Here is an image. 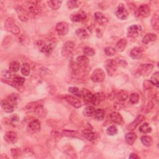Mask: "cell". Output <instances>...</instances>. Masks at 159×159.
Here are the masks:
<instances>
[{"instance_id":"27","label":"cell","mask_w":159,"mask_h":159,"mask_svg":"<svg viewBox=\"0 0 159 159\" xmlns=\"http://www.w3.org/2000/svg\"><path fill=\"white\" fill-rule=\"evenodd\" d=\"M127 41L125 39H121L116 44V50L119 52H123L126 47Z\"/></svg>"},{"instance_id":"20","label":"cell","mask_w":159,"mask_h":159,"mask_svg":"<svg viewBox=\"0 0 159 159\" xmlns=\"http://www.w3.org/2000/svg\"><path fill=\"white\" fill-rule=\"evenodd\" d=\"M105 94L103 93H96L93 94L91 103H93L94 105L98 106L105 100Z\"/></svg>"},{"instance_id":"52","label":"cell","mask_w":159,"mask_h":159,"mask_svg":"<svg viewBox=\"0 0 159 159\" xmlns=\"http://www.w3.org/2000/svg\"><path fill=\"white\" fill-rule=\"evenodd\" d=\"M153 86L154 85L152 84V83L149 80H146L144 83V87L146 90H150Z\"/></svg>"},{"instance_id":"1","label":"cell","mask_w":159,"mask_h":159,"mask_svg":"<svg viewBox=\"0 0 159 159\" xmlns=\"http://www.w3.org/2000/svg\"><path fill=\"white\" fill-rule=\"evenodd\" d=\"M18 95L13 93L2 101V108L6 113H12L17 107Z\"/></svg>"},{"instance_id":"33","label":"cell","mask_w":159,"mask_h":159,"mask_svg":"<svg viewBox=\"0 0 159 159\" xmlns=\"http://www.w3.org/2000/svg\"><path fill=\"white\" fill-rule=\"evenodd\" d=\"M76 35L80 39H85L88 37V34L87 31L83 28L78 29L76 31Z\"/></svg>"},{"instance_id":"54","label":"cell","mask_w":159,"mask_h":159,"mask_svg":"<svg viewBox=\"0 0 159 159\" xmlns=\"http://www.w3.org/2000/svg\"><path fill=\"white\" fill-rule=\"evenodd\" d=\"M119 65H121L123 67H126L127 65L126 62L125 61H123V60H120L119 62Z\"/></svg>"},{"instance_id":"25","label":"cell","mask_w":159,"mask_h":159,"mask_svg":"<svg viewBox=\"0 0 159 159\" xmlns=\"http://www.w3.org/2000/svg\"><path fill=\"white\" fill-rule=\"evenodd\" d=\"M33 112L35 114H36V115L40 116V117H44L46 116V109H44L43 105L38 104L37 103L34 109Z\"/></svg>"},{"instance_id":"15","label":"cell","mask_w":159,"mask_h":159,"mask_svg":"<svg viewBox=\"0 0 159 159\" xmlns=\"http://www.w3.org/2000/svg\"><path fill=\"white\" fill-rule=\"evenodd\" d=\"M65 99L70 105L76 108H79L82 106V102L80 100L74 96L71 95H66L65 96Z\"/></svg>"},{"instance_id":"46","label":"cell","mask_w":159,"mask_h":159,"mask_svg":"<svg viewBox=\"0 0 159 159\" xmlns=\"http://www.w3.org/2000/svg\"><path fill=\"white\" fill-rule=\"evenodd\" d=\"M79 5H80L79 2L74 1V0H72V1H68L67 2V6L70 9L76 8L79 6Z\"/></svg>"},{"instance_id":"35","label":"cell","mask_w":159,"mask_h":159,"mask_svg":"<svg viewBox=\"0 0 159 159\" xmlns=\"http://www.w3.org/2000/svg\"><path fill=\"white\" fill-rule=\"evenodd\" d=\"M142 143L146 147H150L153 144L152 139L148 135H144L141 137Z\"/></svg>"},{"instance_id":"45","label":"cell","mask_w":159,"mask_h":159,"mask_svg":"<svg viewBox=\"0 0 159 159\" xmlns=\"http://www.w3.org/2000/svg\"><path fill=\"white\" fill-rule=\"evenodd\" d=\"M83 52L85 54V55H87V56H90V57H92L93 55H95L96 52L95 50L90 47H86L84 48L83 49Z\"/></svg>"},{"instance_id":"41","label":"cell","mask_w":159,"mask_h":159,"mask_svg":"<svg viewBox=\"0 0 159 159\" xmlns=\"http://www.w3.org/2000/svg\"><path fill=\"white\" fill-rule=\"evenodd\" d=\"M84 136L88 141H93L96 139L97 135H96V133L93 132L92 131H90V132H84Z\"/></svg>"},{"instance_id":"18","label":"cell","mask_w":159,"mask_h":159,"mask_svg":"<svg viewBox=\"0 0 159 159\" xmlns=\"http://www.w3.org/2000/svg\"><path fill=\"white\" fill-rule=\"evenodd\" d=\"M94 17L96 21L100 25H106L108 22V19L100 12L95 13Z\"/></svg>"},{"instance_id":"11","label":"cell","mask_w":159,"mask_h":159,"mask_svg":"<svg viewBox=\"0 0 159 159\" xmlns=\"http://www.w3.org/2000/svg\"><path fill=\"white\" fill-rule=\"evenodd\" d=\"M56 31L58 35L64 36L68 32V24L66 22H61L57 24L55 28Z\"/></svg>"},{"instance_id":"51","label":"cell","mask_w":159,"mask_h":159,"mask_svg":"<svg viewBox=\"0 0 159 159\" xmlns=\"http://www.w3.org/2000/svg\"><path fill=\"white\" fill-rule=\"evenodd\" d=\"M2 76L6 79L7 80H9L10 79L12 78V74L8 70H3L2 72Z\"/></svg>"},{"instance_id":"32","label":"cell","mask_w":159,"mask_h":159,"mask_svg":"<svg viewBox=\"0 0 159 159\" xmlns=\"http://www.w3.org/2000/svg\"><path fill=\"white\" fill-rule=\"evenodd\" d=\"M128 97H129V94L128 91L124 90L120 91L117 94V99H118V101L119 102H123L126 101L128 98Z\"/></svg>"},{"instance_id":"26","label":"cell","mask_w":159,"mask_h":159,"mask_svg":"<svg viewBox=\"0 0 159 159\" xmlns=\"http://www.w3.org/2000/svg\"><path fill=\"white\" fill-rule=\"evenodd\" d=\"M25 82V79L21 76H16L13 78L12 85L14 87L17 88L20 87H22Z\"/></svg>"},{"instance_id":"10","label":"cell","mask_w":159,"mask_h":159,"mask_svg":"<svg viewBox=\"0 0 159 159\" xmlns=\"http://www.w3.org/2000/svg\"><path fill=\"white\" fill-rule=\"evenodd\" d=\"M150 13V7L146 4L141 5L139 6L135 11V14L137 16L142 17H147Z\"/></svg>"},{"instance_id":"13","label":"cell","mask_w":159,"mask_h":159,"mask_svg":"<svg viewBox=\"0 0 159 159\" xmlns=\"http://www.w3.org/2000/svg\"><path fill=\"white\" fill-rule=\"evenodd\" d=\"M153 66L152 64H142L139 67L138 72L142 76H148L152 72Z\"/></svg>"},{"instance_id":"2","label":"cell","mask_w":159,"mask_h":159,"mask_svg":"<svg viewBox=\"0 0 159 159\" xmlns=\"http://www.w3.org/2000/svg\"><path fill=\"white\" fill-rule=\"evenodd\" d=\"M36 45L40 51L48 56L52 53L55 47V44L54 43L51 42L47 44L43 41H37Z\"/></svg>"},{"instance_id":"37","label":"cell","mask_w":159,"mask_h":159,"mask_svg":"<svg viewBox=\"0 0 159 159\" xmlns=\"http://www.w3.org/2000/svg\"><path fill=\"white\" fill-rule=\"evenodd\" d=\"M139 131L143 134L150 133L152 131V128L149 125L148 123H146L139 127Z\"/></svg>"},{"instance_id":"3","label":"cell","mask_w":159,"mask_h":159,"mask_svg":"<svg viewBox=\"0 0 159 159\" xmlns=\"http://www.w3.org/2000/svg\"><path fill=\"white\" fill-rule=\"evenodd\" d=\"M5 28L7 31L14 35H17L20 33L19 28L16 24L12 18H8L6 20L5 23Z\"/></svg>"},{"instance_id":"34","label":"cell","mask_w":159,"mask_h":159,"mask_svg":"<svg viewBox=\"0 0 159 159\" xmlns=\"http://www.w3.org/2000/svg\"><path fill=\"white\" fill-rule=\"evenodd\" d=\"M94 117L98 121H102L105 117V111L102 109H97L94 113Z\"/></svg>"},{"instance_id":"31","label":"cell","mask_w":159,"mask_h":159,"mask_svg":"<svg viewBox=\"0 0 159 159\" xmlns=\"http://www.w3.org/2000/svg\"><path fill=\"white\" fill-rule=\"evenodd\" d=\"M62 3V1H57V0H53V1H49L47 2L48 6L54 10H57L61 6Z\"/></svg>"},{"instance_id":"43","label":"cell","mask_w":159,"mask_h":159,"mask_svg":"<svg viewBox=\"0 0 159 159\" xmlns=\"http://www.w3.org/2000/svg\"><path fill=\"white\" fill-rule=\"evenodd\" d=\"M129 99H130V102L131 103L134 104V105L137 104L139 103V96L136 93H131L129 96Z\"/></svg>"},{"instance_id":"14","label":"cell","mask_w":159,"mask_h":159,"mask_svg":"<svg viewBox=\"0 0 159 159\" xmlns=\"http://www.w3.org/2000/svg\"><path fill=\"white\" fill-rule=\"evenodd\" d=\"M5 140L6 142L11 144H16L17 142L18 137L16 132L13 131H8L5 135Z\"/></svg>"},{"instance_id":"19","label":"cell","mask_w":159,"mask_h":159,"mask_svg":"<svg viewBox=\"0 0 159 159\" xmlns=\"http://www.w3.org/2000/svg\"><path fill=\"white\" fill-rule=\"evenodd\" d=\"M76 63L80 67L86 68L89 65V60L87 56L81 55L77 57Z\"/></svg>"},{"instance_id":"17","label":"cell","mask_w":159,"mask_h":159,"mask_svg":"<svg viewBox=\"0 0 159 159\" xmlns=\"http://www.w3.org/2000/svg\"><path fill=\"white\" fill-rule=\"evenodd\" d=\"M86 17H87L86 13L83 11L77 12L76 13H73L71 14L70 16V19L72 20V21L75 23L80 22L83 21V20H84Z\"/></svg>"},{"instance_id":"4","label":"cell","mask_w":159,"mask_h":159,"mask_svg":"<svg viewBox=\"0 0 159 159\" xmlns=\"http://www.w3.org/2000/svg\"><path fill=\"white\" fill-rule=\"evenodd\" d=\"M24 10H26L29 14H38L41 10L39 6L37 4V2H25L23 6H21Z\"/></svg>"},{"instance_id":"6","label":"cell","mask_w":159,"mask_h":159,"mask_svg":"<svg viewBox=\"0 0 159 159\" xmlns=\"http://www.w3.org/2000/svg\"><path fill=\"white\" fill-rule=\"evenodd\" d=\"M114 14L118 19L124 20L128 17L129 12L124 5L123 3H120L116 8L114 11Z\"/></svg>"},{"instance_id":"12","label":"cell","mask_w":159,"mask_h":159,"mask_svg":"<svg viewBox=\"0 0 159 159\" xmlns=\"http://www.w3.org/2000/svg\"><path fill=\"white\" fill-rule=\"evenodd\" d=\"M142 31V27L139 25H132L128 29V36L131 38L137 37Z\"/></svg>"},{"instance_id":"40","label":"cell","mask_w":159,"mask_h":159,"mask_svg":"<svg viewBox=\"0 0 159 159\" xmlns=\"http://www.w3.org/2000/svg\"><path fill=\"white\" fill-rule=\"evenodd\" d=\"M20 68V64L17 61H13L9 64V70L12 72H17Z\"/></svg>"},{"instance_id":"30","label":"cell","mask_w":159,"mask_h":159,"mask_svg":"<svg viewBox=\"0 0 159 159\" xmlns=\"http://www.w3.org/2000/svg\"><path fill=\"white\" fill-rule=\"evenodd\" d=\"M152 26L153 29L155 31H158L159 28V18H158V13H156L152 18L151 20Z\"/></svg>"},{"instance_id":"7","label":"cell","mask_w":159,"mask_h":159,"mask_svg":"<svg viewBox=\"0 0 159 159\" xmlns=\"http://www.w3.org/2000/svg\"><path fill=\"white\" fill-rule=\"evenodd\" d=\"M41 128V122H40L38 119L32 118L30 119V121L28 123L27 129L28 132L31 133H35L37 132L40 131Z\"/></svg>"},{"instance_id":"23","label":"cell","mask_w":159,"mask_h":159,"mask_svg":"<svg viewBox=\"0 0 159 159\" xmlns=\"http://www.w3.org/2000/svg\"><path fill=\"white\" fill-rule=\"evenodd\" d=\"M143 55V50L141 47H134L130 53V56L133 59H140Z\"/></svg>"},{"instance_id":"39","label":"cell","mask_w":159,"mask_h":159,"mask_svg":"<svg viewBox=\"0 0 159 159\" xmlns=\"http://www.w3.org/2000/svg\"><path fill=\"white\" fill-rule=\"evenodd\" d=\"M95 111V109L93 106H88L83 111V114L85 116L90 117L94 115Z\"/></svg>"},{"instance_id":"22","label":"cell","mask_w":159,"mask_h":159,"mask_svg":"<svg viewBox=\"0 0 159 159\" xmlns=\"http://www.w3.org/2000/svg\"><path fill=\"white\" fill-rule=\"evenodd\" d=\"M16 11L18 15L19 18L22 21H27L29 19V13L24 10L21 6L17 8Z\"/></svg>"},{"instance_id":"50","label":"cell","mask_w":159,"mask_h":159,"mask_svg":"<svg viewBox=\"0 0 159 159\" xmlns=\"http://www.w3.org/2000/svg\"><path fill=\"white\" fill-rule=\"evenodd\" d=\"M11 155L14 158H17L21 153V150L19 149H11Z\"/></svg>"},{"instance_id":"49","label":"cell","mask_w":159,"mask_h":159,"mask_svg":"<svg viewBox=\"0 0 159 159\" xmlns=\"http://www.w3.org/2000/svg\"><path fill=\"white\" fill-rule=\"evenodd\" d=\"M18 121H19V117L16 114L11 116L9 117V123H11L12 125H16Z\"/></svg>"},{"instance_id":"9","label":"cell","mask_w":159,"mask_h":159,"mask_svg":"<svg viewBox=\"0 0 159 159\" xmlns=\"http://www.w3.org/2000/svg\"><path fill=\"white\" fill-rule=\"evenodd\" d=\"M75 44L71 41H67L64 44L62 48V55L65 58H68L72 55V52L74 49Z\"/></svg>"},{"instance_id":"8","label":"cell","mask_w":159,"mask_h":159,"mask_svg":"<svg viewBox=\"0 0 159 159\" xmlns=\"http://www.w3.org/2000/svg\"><path fill=\"white\" fill-rule=\"evenodd\" d=\"M105 67L108 74L110 76H113L117 70V63L113 59H108L105 64Z\"/></svg>"},{"instance_id":"53","label":"cell","mask_w":159,"mask_h":159,"mask_svg":"<svg viewBox=\"0 0 159 159\" xmlns=\"http://www.w3.org/2000/svg\"><path fill=\"white\" fill-rule=\"evenodd\" d=\"M129 158H132V159H135V158H139V157L136 154V153H131V155H129Z\"/></svg>"},{"instance_id":"5","label":"cell","mask_w":159,"mask_h":159,"mask_svg":"<svg viewBox=\"0 0 159 159\" xmlns=\"http://www.w3.org/2000/svg\"><path fill=\"white\" fill-rule=\"evenodd\" d=\"M105 77V73L102 68H96L91 74V79L93 82L101 83L104 81Z\"/></svg>"},{"instance_id":"48","label":"cell","mask_w":159,"mask_h":159,"mask_svg":"<svg viewBox=\"0 0 159 159\" xmlns=\"http://www.w3.org/2000/svg\"><path fill=\"white\" fill-rule=\"evenodd\" d=\"M62 134L65 136L67 137H76V135H78V132L76 131H68V130H65L62 132Z\"/></svg>"},{"instance_id":"42","label":"cell","mask_w":159,"mask_h":159,"mask_svg":"<svg viewBox=\"0 0 159 159\" xmlns=\"http://www.w3.org/2000/svg\"><path fill=\"white\" fill-rule=\"evenodd\" d=\"M68 91L70 93H71L72 94L78 96V97H81L82 96V91H80V90L77 88V87H70L68 88Z\"/></svg>"},{"instance_id":"47","label":"cell","mask_w":159,"mask_h":159,"mask_svg":"<svg viewBox=\"0 0 159 159\" xmlns=\"http://www.w3.org/2000/svg\"><path fill=\"white\" fill-rule=\"evenodd\" d=\"M105 52L108 56H113L116 54V50L112 47H107L105 49Z\"/></svg>"},{"instance_id":"29","label":"cell","mask_w":159,"mask_h":159,"mask_svg":"<svg viewBox=\"0 0 159 159\" xmlns=\"http://www.w3.org/2000/svg\"><path fill=\"white\" fill-rule=\"evenodd\" d=\"M125 139L126 142L129 144V145H133L134 144V142H135L136 139H137V135L134 132H131L128 133L126 136H125Z\"/></svg>"},{"instance_id":"36","label":"cell","mask_w":159,"mask_h":159,"mask_svg":"<svg viewBox=\"0 0 159 159\" xmlns=\"http://www.w3.org/2000/svg\"><path fill=\"white\" fill-rule=\"evenodd\" d=\"M21 73L23 75L28 76L30 74V72H31V68H30V65H29V64L24 63L21 65Z\"/></svg>"},{"instance_id":"16","label":"cell","mask_w":159,"mask_h":159,"mask_svg":"<svg viewBox=\"0 0 159 159\" xmlns=\"http://www.w3.org/2000/svg\"><path fill=\"white\" fill-rule=\"evenodd\" d=\"M144 119H145V117L142 115L138 116L134 119V121L133 122H132L131 124H129L127 126V129L130 131H134L138 126L139 124H140L144 120Z\"/></svg>"},{"instance_id":"24","label":"cell","mask_w":159,"mask_h":159,"mask_svg":"<svg viewBox=\"0 0 159 159\" xmlns=\"http://www.w3.org/2000/svg\"><path fill=\"white\" fill-rule=\"evenodd\" d=\"M82 94L83 98L85 103H91L93 94L91 93V91H90L88 90H87L86 88H83L82 90Z\"/></svg>"},{"instance_id":"38","label":"cell","mask_w":159,"mask_h":159,"mask_svg":"<svg viewBox=\"0 0 159 159\" xmlns=\"http://www.w3.org/2000/svg\"><path fill=\"white\" fill-rule=\"evenodd\" d=\"M158 79H159V73L158 72H156L154 73L150 78V82L152 84L155 86L157 88H158Z\"/></svg>"},{"instance_id":"28","label":"cell","mask_w":159,"mask_h":159,"mask_svg":"<svg viewBox=\"0 0 159 159\" xmlns=\"http://www.w3.org/2000/svg\"><path fill=\"white\" fill-rule=\"evenodd\" d=\"M157 40V35L153 33L147 34L142 39V43L144 44H148L150 43L155 42Z\"/></svg>"},{"instance_id":"21","label":"cell","mask_w":159,"mask_h":159,"mask_svg":"<svg viewBox=\"0 0 159 159\" xmlns=\"http://www.w3.org/2000/svg\"><path fill=\"white\" fill-rule=\"evenodd\" d=\"M110 119L114 123L118 125H121L124 122L122 116L117 112H113L110 114Z\"/></svg>"},{"instance_id":"44","label":"cell","mask_w":159,"mask_h":159,"mask_svg":"<svg viewBox=\"0 0 159 159\" xmlns=\"http://www.w3.org/2000/svg\"><path fill=\"white\" fill-rule=\"evenodd\" d=\"M106 133L109 135H115L117 133V128L114 125L111 126L107 129Z\"/></svg>"}]
</instances>
